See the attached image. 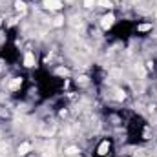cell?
Segmentation results:
<instances>
[{"mask_svg":"<svg viewBox=\"0 0 157 157\" xmlns=\"http://www.w3.org/2000/svg\"><path fill=\"white\" fill-rule=\"evenodd\" d=\"M78 150L77 148H68V150H66V154H68V155H73V154H77Z\"/></svg>","mask_w":157,"mask_h":157,"instance_id":"30bf717a","label":"cell"},{"mask_svg":"<svg viewBox=\"0 0 157 157\" xmlns=\"http://www.w3.org/2000/svg\"><path fill=\"white\" fill-rule=\"evenodd\" d=\"M97 4H101V7H112V2L110 0H97Z\"/></svg>","mask_w":157,"mask_h":157,"instance_id":"52a82bcc","label":"cell"},{"mask_svg":"<svg viewBox=\"0 0 157 157\" xmlns=\"http://www.w3.org/2000/svg\"><path fill=\"white\" fill-rule=\"evenodd\" d=\"M20 84H22V80H20V78H15V80L11 82V86H9V90H17V88H18Z\"/></svg>","mask_w":157,"mask_h":157,"instance_id":"8992f818","label":"cell"},{"mask_svg":"<svg viewBox=\"0 0 157 157\" xmlns=\"http://www.w3.org/2000/svg\"><path fill=\"white\" fill-rule=\"evenodd\" d=\"M17 9L24 11V9H26V4H24V2H17Z\"/></svg>","mask_w":157,"mask_h":157,"instance_id":"9c48e42d","label":"cell"},{"mask_svg":"<svg viewBox=\"0 0 157 157\" xmlns=\"http://www.w3.org/2000/svg\"><path fill=\"white\" fill-rule=\"evenodd\" d=\"M112 24H113V17H112V15H110V17H104V18H102V28H110Z\"/></svg>","mask_w":157,"mask_h":157,"instance_id":"5b68a950","label":"cell"},{"mask_svg":"<svg viewBox=\"0 0 157 157\" xmlns=\"http://www.w3.org/2000/svg\"><path fill=\"white\" fill-rule=\"evenodd\" d=\"M29 150H31V144H29V143H24V144L18 146V154H20V155H26Z\"/></svg>","mask_w":157,"mask_h":157,"instance_id":"3957f363","label":"cell"},{"mask_svg":"<svg viewBox=\"0 0 157 157\" xmlns=\"http://www.w3.org/2000/svg\"><path fill=\"white\" fill-rule=\"evenodd\" d=\"M33 64H35V57H33V53H26V57H24V66L31 68Z\"/></svg>","mask_w":157,"mask_h":157,"instance_id":"7a4b0ae2","label":"cell"},{"mask_svg":"<svg viewBox=\"0 0 157 157\" xmlns=\"http://www.w3.org/2000/svg\"><path fill=\"white\" fill-rule=\"evenodd\" d=\"M95 4H97V0H84V6L86 7H93Z\"/></svg>","mask_w":157,"mask_h":157,"instance_id":"ba28073f","label":"cell"},{"mask_svg":"<svg viewBox=\"0 0 157 157\" xmlns=\"http://www.w3.org/2000/svg\"><path fill=\"white\" fill-rule=\"evenodd\" d=\"M44 4H46V7H49V9H59L62 4H60V0H44Z\"/></svg>","mask_w":157,"mask_h":157,"instance_id":"6da1fadb","label":"cell"},{"mask_svg":"<svg viewBox=\"0 0 157 157\" xmlns=\"http://www.w3.org/2000/svg\"><path fill=\"white\" fill-rule=\"evenodd\" d=\"M108 150H110V143H108V141H104V143L99 146V154H101V155H104V154H108Z\"/></svg>","mask_w":157,"mask_h":157,"instance_id":"277c9868","label":"cell"}]
</instances>
